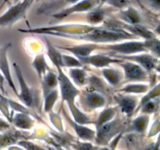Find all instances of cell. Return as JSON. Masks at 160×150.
I'll return each instance as SVG.
<instances>
[{
	"mask_svg": "<svg viewBox=\"0 0 160 150\" xmlns=\"http://www.w3.org/2000/svg\"><path fill=\"white\" fill-rule=\"evenodd\" d=\"M56 68L57 70L58 84H59L62 101L67 102L70 112H72L78 108L75 105V99L80 94V91L75 87L73 83L66 75L62 67H57Z\"/></svg>",
	"mask_w": 160,
	"mask_h": 150,
	"instance_id": "cell-1",
	"label": "cell"
},
{
	"mask_svg": "<svg viewBox=\"0 0 160 150\" xmlns=\"http://www.w3.org/2000/svg\"><path fill=\"white\" fill-rule=\"evenodd\" d=\"M123 129V124L120 120L112 119L110 121L97 127L95 135L96 143L98 145H107L109 141L121 132Z\"/></svg>",
	"mask_w": 160,
	"mask_h": 150,
	"instance_id": "cell-2",
	"label": "cell"
},
{
	"mask_svg": "<svg viewBox=\"0 0 160 150\" xmlns=\"http://www.w3.org/2000/svg\"><path fill=\"white\" fill-rule=\"evenodd\" d=\"M98 48L109 50V51L114 52V54L121 55V56L139 54V53L147 51L145 45V42H136V41L126 42L119 44H112V45H102V46H98Z\"/></svg>",
	"mask_w": 160,
	"mask_h": 150,
	"instance_id": "cell-3",
	"label": "cell"
},
{
	"mask_svg": "<svg viewBox=\"0 0 160 150\" xmlns=\"http://www.w3.org/2000/svg\"><path fill=\"white\" fill-rule=\"evenodd\" d=\"M12 66H13V69L15 70V73L17 75L19 84H20V91L17 96H18L19 99L26 106V107L32 108L34 102V93L32 92L31 88L27 84L20 66L15 62L12 64Z\"/></svg>",
	"mask_w": 160,
	"mask_h": 150,
	"instance_id": "cell-4",
	"label": "cell"
},
{
	"mask_svg": "<svg viewBox=\"0 0 160 150\" xmlns=\"http://www.w3.org/2000/svg\"><path fill=\"white\" fill-rule=\"evenodd\" d=\"M114 58H118L122 60L130 61L142 67L147 72H151L156 68L159 59L150 54H134L130 56H121L114 54Z\"/></svg>",
	"mask_w": 160,
	"mask_h": 150,
	"instance_id": "cell-5",
	"label": "cell"
},
{
	"mask_svg": "<svg viewBox=\"0 0 160 150\" xmlns=\"http://www.w3.org/2000/svg\"><path fill=\"white\" fill-rule=\"evenodd\" d=\"M123 69V77L128 81H145L148 79V72L142 67L130 61L122 60L118 62Z\"/></svg>",
	"mask_w": 160,
	"mask_h": 150,
	"instance_id": "cell-6",
	"label": "cell"
},
{
	"mask_svg": "<svg viewBox=\"0 0 160 150\" xmlns=\"http://www.w3.org/2000/svg\"><path fill=\"white\" fill-rule=\"evenodd\" d=\"M26 12L27 9H25L24 5L22 2L16 3L4 14L0 16V27H7L13 24L20 19L23 18Z\"/></svg>",
	"mask_w": 160,
	"mask_h": 150,
	"instance_id": "cell-7",
	"label": "cell"
},
{
	"mask_svg": "<svg viewBox=\"0 0 160 150\" xmlns=\"http://www.w3.org/2000/svg\"><path fill=\"white\" fill-rule=\"evenodd\" d=\"M11 46H12V43H7L6 45L0 48V72H1L2 75L3 76V78L6 79V81H7L9 87L12 89L14 93L17 95H18L16 86L14 84L13 81H12V75H11L10 72V67H9V63L7 56L8 50H9V48Z\"/></svg>",
	"mask_w": 160,
	"mask_h": 150,
	"instance_id": "cell-8",
	"label": "cell"
},
{
	"mask_svg": "<svg viewBox=\"0 0 160 150\" xmlns=\"http://www.w3.org/2000/svg\"><path fill=\"white\" fill-rule=\"evenodd\" d=\"M98 5V2L96 0H81L78 2L73 4L71 6L66 8L63 10L54 14L53 17L56 18L61 20L65 18L66 17L71 15L78 12H85V11H90Z\"/></svg>",
	"mask_w": 160,
	"mask_h": 150,
	"instance_id": "cell-9",
	"label": "cell"
},
{
	"mask_svg": "<svg viewBox=\"0 0 160 150\" xmlns=\"http://www.w3.org/2000/svg\"><path fill=\"white\" fill-rule=\"evenodd\" d=\"M114 98L122 112L128 117H131L134 112H135L138 105V98L136 96L117 94L114 96Z\"/></svg>",
	"mask_w": 160,
	"mask_h": 150,
	"instance_id": "cell-10",
	"label": "cell"
},
{
	"mask_svg": "<svg viewBox=\"0 0 160 150\" xmlns=\"http://www.w3.org/2000/svg\"><path fill=\"white\" fill-rule=\"evenodd\" d=\"M99 45L98 44L89 43V44H82V45H72V46H56L60 49H64L66 51H68L71 52L75 56V57L78 58L79 60L84 59L86 57H88L91 56L92 52L95 51L96 48H98Z\"/></svg>",
	"mask_w": 160,
	"mask_h": 150,
	"instance_id": "cell-11",
	"label": "cell"
},
{
	"mask_svg": "<svg viewBox=\"0 0 160 150\" xmlns=\"http://www.w3.org/2000/svg\"><path fill=\"white\" fill-rule=\"evenodd\" d=\"M81 61L82 64H90V65L94 66L97 68H105L110 65L111 63L113 62H121L122 59H117V58L110 57V56H105V55L98 54V55H91L88 57H86L84 59H82Z\"/></svg>",
	"mask_w": 160,
	"mask_h": 150,
	"instance_id": "cell-12",
	"label": "cell"
},
{
	"mask_svg": "<svg viewBox=\"0 0 160 150\" xmlns=\"http://www.w3.org/2000/svg\"><path fill=\"white\" fill-rule=\"evenodd\" d=\"M65 117H67V120L69 122L70 125L72 126V128L75 130L77 134H78V137L84 141H92L93 139L95 138V135H96V133L93 131V130L90 129V128H87V127L84 126L82 124H79V123H77L76 122H73L68 116L66 115L65 112Z\"/></svg>",
	"mask_w": 160,
	"mask_h": 150,
	"instance_id": "cell-13",
	"label": "cell"
},
{
	"mask_svg": "<svg viewBox=\"0 0 160 150\" xmlns=\"http://www.w3.org/2000/svg\"><path fill=\"white\" fill-rule=\"evenodd\" d=\"M42 81V92L44 97L48 95L49 92L56 89V87L58 85L57 74L52 70H49L41 80Z\"/></svg>",
	"mask_w": 160,
	"mask_h": 150,
	"instance_id": "cell-14",
	"label": "cell"
},
{
	"mask_svg": "<svg viewBox=\"0 0 160 150\" xmlns=\"http://www.w3.org/2000/svg\"><path fill=\"white\" fill-rule=\"evenodd\" d=\"M85 103L89 108L94 109L102 107L106 104V99L100 92H89L84 95Z\"/></svg>",
	"mask_w": 160,
	"mask_h": 150,
	"instance_id": "cell-15",
	"label": "cell"
},
{
	"mask_svg": "<svg viewBox=\"0 0 160 150\" xmlns=\"http://www.w3.org/2000/svg\"><path fill=\"white\" fill-rule=\"evenodd\" d=\"M11 123L17 128L23 130L31 129L34 124V120L31 117V115L27 113H21L18 112L15 115V117L12 118Z\"/></svg>",
	"mask_w": 160,
	"mask_h": 150,
	"instance_id": "cell-16",
	"label": "cell"
},
{
	"mask_svg": "<svg viewBox=\"0 0 160 150\" xmlns=\"http://www.w3.org/2000/svg\"><path fill=\"white\" fill-rule=\"evenodd\" d=\"M45 41H46L47 45V54H48L50 60L56 67H59L63 68L64 65L63 62H62V55L61 54L59 50L56 48V46L52 45V43L48 39H45Z\"/></svg>",
	"mask_w": 160,
	"mask_h": 150,
	"instance_id": "cell-17",
	"label": "cell"
},
{
	"mask_svg": "<svg viewBox=\"0 0 160 150\" xmlns=\"http://www.w3.org/2000/svg\"><path fill=\"white\" fill-rule=\"evenodd\" d=\"M118 16L128 24H139L141 22L140 14L135 9L132 7H129L125 10H123L119 13Z\"/></svg>",
	"mask_w": 160,
	"mask_h": 150,
	"instance_id": "cell-18",
	"label": "cell"
},
{
	"mask_svg": "<svg viewBox=\"0 0 160 150\" xmlns=\"http://www.w3.org/2000/svg\"><path fill=\"white\" fill-rule=\"evenodd\" d=\"M32 66L34 68L35 71L37 72L38 76L39 79L42 80V78L48 73L50 70V67L47 64L46 60L44 54L38 55L35 58H34V61L32 62Z\"/></svg>",
	"mask_w": 160,
	"mask_h": 150,
	"instance_id": "cell-19",
	"label": "cell"
},
{
	"mask_svg": "<svg viewBox=\"0 0 160 150\" xmlns=\"http://www.w3.org/2000/svg\"><path fill=\"white\" fill-rule=\"evenodd\" d=\"M106 15V9L102 7V6H97L90 12L88 13L87 17L88 20L91 24H93L95 26V24L100 23L102 21H103Z\"/></svg>",
	"mask_w": 160,
	"mask_h": 150,
	"instance_id": "cell-20",
	"label": "cell"
},
{
	"mask_svg": "<svg viewBox=\"0 0 160 150\" xmlns=\"http://www.w3.org/2000/svg\"><path fill=\"white\" fill-rule=\"evenodd\" d=\"M102 74L106 81L112 86L117 85L123 78V73H122L120 70L112 68H104L102 70Z\"/></svg>",
	"mask_w": 160,
	"mask_h": 150,
	"instance_id": "cell-21",
	"label": "cell"
},
{
	"mask_svg": "<svg viewBox=\"0 0 160 150\" xmlns=\"http://www.w3.org/2000/svg\"><path fill=\"white\" fill-rule=\"evenodd\" d=\"M69 75L72 82L78 86H83L87 83V73L84 70L80 68H71L69 70Z\"/></svg>",
	"mask_w": 160,
	"mask_h": 150,
	"instance_id": "cell-22",
	"label": "cell"
},
{
	"mask_svg": "<svg viewBox=\"0 0 160 150\" xmlns=\"http://www.w3.org/2000/svg\"><path fill=\"white\" fill-rule=\"evenodd\" d=\"M145 45L147 51L152 52V55L156 58H160V40L157 38L145 40Z\"/></svg>",
	"mask_w": 160,
	"mask_h": 150,
	"instance_id": "cell-23",
	"label": "cell"
},
{
	"mask_svg": "<svg viewBox=\"0 0 160 150\" xmlns=\"http://www.w3.org/2000/svg\"><path fill=\"white\" fill-rule=\"evenodd\" d=\"M58 91L57 89H54L51 92L45 96V104H44V109L45 112H50L52 109L54 104L56 103L58 98Z\"/></svg>",
	"mask_w": 160,
	"mask_h": 150,
	"instance_id": "cell-24",
	"label": "cell"
},
{
	"mask_svg": "<svg viewBox=\"0 0 160 150\" xmlns=\"http://www.w3.org/2000/svg\"><path fill=\"white\" fill-rule=\"evenodd\" d=\"M148 86L142 84H128L125 86L123 88L120 89V92H125V93H145L148 90Z\"/></svg>",
	"mask_w": 160,
	"mask_h": 150,
	"instance_id": "cell-25",
	"label": "cell"
},
{
	"mask_svg": "<svg viewBox=\"0 0 160 150\" xmlns=\"http://www.w3.org/2000/svg\"><path fill=\"white\" fill-rule=\"evenodd\" d=\"M160 104V100L159 97L157 98H155V99L150 100V101L145 102L142 107L140 108L139 110H141V112H143L145 114H150L153 113V112H156L157 110V109L159 108V106Z\"/></svg>",
	"mask_w": 160,
	"mask_h": 150,
	"instance_id": "cell-26",
	"label": "cell"
},
{
	"mask_svg": "<svg viewBox=\"0 0 160 150\" xmlns=\"http://www.w3.org/2000/svg\"><path fill=\"white\" fill-rule=\"evenodd\" d=\"M148 123V116H142L134 120L132 123V129L138 133H142L146 129Z\"/></svg>",
	"mask_w": 160,
	"mask_h": 150,
	"instance_id": "cell-27",
	"label": "cell"
},
{
	"mask_svg": "<svg viewBox=\"0 0 160 150\" xmlns=\"http://www.w3.org/2000/svg\"><path fill=\"white\" fill-rule=\"evenodd\" d=\"M159 97H160V84H158V85L156 86V87L153 88L152 89V90L150 91V92H148V93L143 98H142L141 102L139 103L138 107H137V109H136L135 112H138V111L140 109V108L142 107L145 102L150 101V100H152V99H155V98H159Z\"/></svg>",
	"mask_w": 160,
	"mask_h": 150,
	"instance_id": "cell-28",
	"label": "cell"
},
{
	"mask_svg": "<svg viewBox=\"0 0 160 150\" xmlns=\"http://www.w3.org/2000/svg\"><path fill=\"white\" fill-rule=\"evenodd\" d=\"M116 114V109L115 108H108V109H105L102 113L100 114L99 117L98 118V121H97L96 126H99V125L103 124V123H106V122L110 121L112 120Z\"/></svg>",
	"mask_w": 160,
	"mask_h": 150,
	"instance_id": "cell-29",
	"label": "cell"
},
{
	"mask_svg": "<svg viewBox=\"0 0 160 150\" xmlns=\"http://www.w3.org/2000/svg\"><path fill=\"white\" fill-rule=\"evenodd\" d=\"M62 62H63L64 67L69 68H80L83 66L82 62L76 57L62 55Z\"/></svg>",
	"mask_w": 160,
	"mask_h": 150,
	"instance_id": "cell-30",
	"label": "cell"
},
{
	"mask_svg": "<svg viewBox=\"0 0 160 150\" xmlns=\"http://www.w3.org/2000/svg\"><path fill=\"white\" fill-rule=\"evenodd\" d=\"M0 111L2 112L3 116L6 117V120L9 123H11L12 122V116L10 115L9 106L7 101V98L3 96L1 93H0Z\"/></svg>",
	"mask_w": 160,
	"mask_h": 150,
	"instance_id": "cell-31",
	"label": "cell"
},
{
	"mask_svg": "<svg viewBox=\"0 0 160 150\" xmlns=\"http://www.w3.org/2000/svg\"><path fill=\"white\" fill-rule=\"evenodd\" d=\"M8 103H9V108L12 109V111H17L18 112H21V113H27L31 115V111L28 109V107L26 106H23L22 105L19 104L17 102L13 101V100H11L7 98Z\"/></svg>",
	"mask_w": 160,
	"mask_h": 150,
	"instance_id": "cell-32",
	"label": "cell"
},
{
	"mask_svg": "<svg viewBox=\"0 0 160 150\" xmlns=\"http://www.w3.org/2000/svg\"><path fill=\"white\" fill-rule=\"evenodd\" d=\"M17 144L26 150H47L45 148L38 145L37 144H34L28 140L19 141L17 142Z\"/></svg>",
	"mask_w": 160,
	"mask_h": 150,
	"instance_id": "cell-33",
	"label": "cell"
},
{
	"mask_svg": "<svg viewBox=\"0 0 160 150\" xmlns=\"http://www.w3.org/2000/svg\"><path fill=\"white\" fill-rule=\"evenodd\" d=\"M75 150H95L92 144L89 142H76L72 145Z\"/></svg>",
	"mask_w": 160,
	"mask_h": 150,
	"instance_id": "cell-34",
	"label": "cell"
},
{
	"mask_svg": "<svg viewBox=\"0 0 160 150\" xmlns=\"http://www.w3.org/2000/svg\"><path fill=\"white\" fill-rule=\"evenodd\" d=\"M148 2L151 7L156 10H160V0H148Z\"/></svg>",
	"mask_w": 160,
	"mask_h": 150,
	"instance_id": "cell-35",
	"label": "cell"
},
{
	"mask_svg": "<svg viewBox=\"0 0 160 150\" xmlns=\"http://www.w3.org/2000/svg\"><path fill=\"white\" fill-rule=\"evenodd\" d=\"M9 128V123L6 122L5 120L0 119V131H2V132H6L7 131V130Z\"/></svg>",
	"mask_w": 160,
	"mask_h": 150,
	"instance_id": "cell-36",
	"label": "cell"
},
{
	"mask_svg": "<svg viewBox=\"0 0 160 150\" xmlns=\"http://www.w3.org/2000/svg\"><path fill=\"white\" fill-rule=\"evenodd\" d=\"M79 1H81V0H66V2L68 3H72V4H75V3L78 2Z\"/></svg>",
	"mask_w": 160,
	"mask_h": 150,
	"instance_id": "cell-37",
	"label": "cell"
},
{
	"mask_svg": "<svg viewBox=\"0 0 160 150\" xmlns=\"http://www.w3.org/2000/svg\"><path fill=\"white\" fill-rule=\"evenodd\" d=\"M155 32H156L157 34H159V35L160 36V23L158 25L157 28H156V30H155Z\"/></svg>",
	"mask_w": 160,
	"mask_h": 150,
	"instance_id": "cell-38",
	"label": "cell"
},
{
	"mask_svg": "<svg viewBox=\"0 0 160 150\" xmlns=\"http://www.w3.org/2000/svg\"><path fill=\"white\" fill-rule=\"evenodd\" d=\"M136 2H137L139 6H140L142 8V9H145V7H144L143 4H142V1H141V0H136Z\"/></svg>",
	"mask_w": 160,
	"mask_h": 150,
	"instance_id": "cell-39",
	"label": "cell"
},
{
	"mask_svg": "<svg viewBox=\"0 0 160 150\" xmlns=\"http://www.w3.org/2000/svg\"><path fill=\"white\" fill-rule=\"evenodd\" d=\"M3 79H4V78H3V76H2V75L1 72H0V84H2Z\"/></svg>",
	"mask_w": 160,
	"mask_h": 150,
	"instance_id": "cell-40",
	"label": "cell"
},
{
	"mask_svg": "<svg viewBox=\"0 0 160 150\" xmlns=\"http://www.w3.org/2000/svg\"><path fill=\"white\" fill-rule=\"evenodd\" d=\"M156 70H157L158 72H159V76H158V79H159V81H160V68H159V67H157V68H156Z\"/></svg>",
	"mask_w": 160,
	"mask_h": 150,
	"instance_id": "cell-41",
	"label": "cell"
},
{
	"mask_svg": "<svg viewBox=\"0 0 160 150\" xmlns=\"http://www.w3.org/2000/svg\"><path fill=\"white\" fill-rule=\"evenodd\" d=\"M56 150H66V149H64V148H61V147H58V146H56Z\"/></svg>",
	"mask_w": 160,
	"mask_h": 150,
	"instance_id": "cell-42",
	"label": "cell"
},
{
	"mask_svg": "<svg viewBox=\"0 0 160 150\" xmlns=\"http://www.w3.org/2000/svg\"><path fill=\"white\" fill-rule=\"evenodd\" d=\"M99 150H110V149L108 148H106V147H104V148H102L101 149H99Z\"/></svg>",
	"mask_w": 160,
	"mask_h": 150,
	"instance_id": "cell-43",
	"label": "cell"
},
{
	"mask_svg": "<svg viewBox=\"0 0 160 150\" xmlns=\"http://www.w3.org/2000/svg\"><path fill=\"white\" fill-rule=\"evenodd\" d=\"M19 1H20V0H14V3H17V2H19Z\"/></svg>",
	"mask_w": 160,
	"mask_h": 150,
	"instance_id": "cell-44",
	"label": "cell"
},
{
	"mask_svg": "<svg viewBox=\"0 0 160 150\" xmlns=\"http://www.w3.org/2000/svg\"><path fill=\"white\" fill-rule=\"evenodd\" d=\"M27 1V0H23V2H26Z\"/></svg>",
	"mask_w": 160,
	"mask_h": 150,
	"instance_id": "cell-45",
	"label": "cell"
},
{
	"mask_svg": "<svg viewBox=\"0 0 160 150\" xmlns=\"http://www.w3.org/2000/svg\"><path fill=\"white\" fill-rule=\"evenodd\" d=\"M159 110H160V106H159Z\"/></svg>",
	"mask_w": 160,
	"mask_h": 150,
	"instance_id": "cell-46",
	"label": "cell"
}]
</instances>
